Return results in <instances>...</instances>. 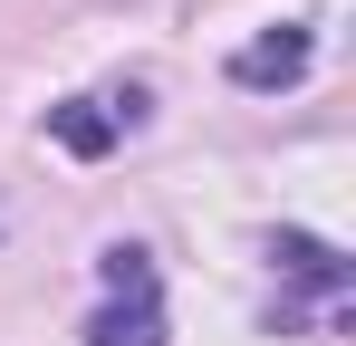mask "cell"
<instances>
[{"label": "cell", "mask_w": 356, "mask_h": 346, "mask_svg": "<svg viewBox=\"0 0 356 346\" xmlns=\"http://www.w3.org/2000/svg\"><path fill=\"white\" fill-rule=\"evenodd\" d=\"M106 308H97V327H87V346H164V298H154V260L135 250V240H116L106 250Z\"/></svg>", "instance_id": "obj_1"}, {"label": "cell", "mask_w": 356, "mask_h": 346, "mask_svg": "<svg viewBox=\"0 0 356 346\" xmlns=\"http://www.w3.org/2000/svg\"><path fill=\"white\" fill-rule=\"evenodd\" d=\"M49 135H58L67 154H87V164H97V154L125 135V115H106L97 97H67V106H49Z\"/></svg>", "instance_id": "obj_3"}, {"label": "cell", "mask_w": 356, "mask_h": 346, "mask_svg": "<svg viewBox=\"0 0 356 346\" xmlns=\"http://www.w3.org/2000/svg\"><path fill=\"white\" fill-rule=\"evenodd\" d=\"M270 260H280L289 279H308V288H347V260H337L327 240H308V231H280V240H270Z\"/></svg>", "instance_id": "obj_4"}, {"label": "cell", "mask_w": 356, "mask_h": 346, "mask_svg": "<svg viewBox=\"0 0 356 346\" xmlns=\"http://www.w3.org/2000/svg\"><path fill=\"white\" fill-rule=\"evenodd\" d=\"M241 87H298L308 77V29H270V39H250V49L232 58Z\"/></svg>", "instance_id": "obj_2"}]
</instances>
